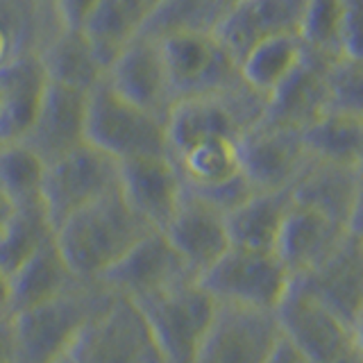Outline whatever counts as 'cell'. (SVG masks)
<instances>
[{
    "label": "cell",
    "mask_w": 363,
    "mask_h": 363,
    "mask_svg": "<svg viewBox=\"0 0 363 363\" xmlns=\"http://www.w3.org/2000/svg\"><path fill=\"white\" fill-rule=\"evenodd\" d=\"M141 313L152 343L164 363H193L216 313V302L200 286L198 277L186 279L132 302Z\"/></svg>",
    "instance_id": "obj_3"
},
{
    "label": "cell",
    "mask_w": 363,
    "mask_h": 363,
    "mask_svg": "<svg viewBox=\"0 0 363 363\" xmlns=\"http://www.w3.org/2000/svg\"><path fill=\"white\" fill-rule=\"evenodd\" d=\"M327 111H345L361 116V62L332 57L327 60Z\"/></svg>",
    "instance_id": "obj_35"
},
{
    "label": "cell",
    "mask_w": 363,
    "mask_h": 363,
    "mask_svg": "<svg viewBox=\"0 0 363 363\" xmlns=\"http://www.w3.org/2000/svg\"><path fill=\"white\" fill-rule=\"evenodd\" d=\"M304 50L306 48L298 34H279V37L264 39L255 43L238 62V77L257 96L268 98L284 82V77L300 64Z\"/></svg>",
    "instance_id": "obj_29"
},
{
    "label": "cell",
    "mask_w": 363,
    "mask_h": 363,
    "mask_svg": "<svg viewBox=\"0 0 363 363\" xmlns=\"http://www.w3.org/2000/svg\"><path fill=\"white\" fill-rule=\"evenodd\" d=\"M14 209H16V204L11 202L3 191H0V234H3V230L7 227L11 213H14Z\"/></svg>",
    "instance_id": "obj_42"
},
{
    "label": "cell",
    "mask_w": 363,
    "mask_h": 363,
    "mask_svg": "<svg viewBox=\"0 0 363 363\" xmlns=\"http://www.w3.org/2000/svg\"><path fill=\"white\" fill-rule=\"evenodd\" d=\"M111 298L113 295L96 281H77L57 298L9 315L14 363H57L66 359L79 334Z\"/></svg>",
    "instance_id": "obj_2"
},
{
    "label": "cell",
    "mask_w": 363,
    "mask_h": 363,
    "mask_svg": "<svg viewBox=\"0 0 363 363\" xmlns=\"http://www.w3.org/2000/svg\"><path fill=\"white\" fill-rule=\"evenodd\" d=\"M293 204L291 189L255 191L232 211L225 213V230L230 247L247 252L275 255L281 223Z\"/></svg>",
    "instance_id": "obj_24"
},
{
    "label": "cell",
    "mask_w": 363,
    "mask_h": 363,
    "mask_svg": "<svg viewBox=\"0 0 363 363\" xmlns=\"http://www.w3.org/2000/svg\"><path fill=\"white\" fill-rule=\"evenodd\" d=\"M57 363H75V361H73V357H71V354H68L66 359H62V361H57Z\"/></svg>",
    "instance_id": "obj_43"
},
{
    "label": "cell",
    "mask_w": 363,
    "mask_h": 363,
    "mask_svg": "<svg viewBox=\"0 0 363 363\" xmlns=\"http://www.w3.org/2000/svg\"><path fill=\"white\" fill-rule=\"evenodd\" d=\"M57 26L62 30H79L98 0H50Z\"/></svg>",
    "instance_id": "obj_37"
},
{
    "label": "cell",
    "mask_w": 363,
    "mask_h": 363,
    "mask_svg": "<svg viewBox=\"0 0 363 363\" xmlns=\"http://www.w3.org/2000/svg\"><path fill=\"white\" fill-rule=\"evenodd\" d=\"M277 336L272 311L218 304L193 363H264Z\"/></svg>",
    "instance_id": "obj_13"
},
{
    "label": "cell",
    "mask_w": 363,
    "mask_h": 363,
    "mask_svg": "<svg viewBox=\"0 0 363 363\" xmlns=\"http://www.w3.org/2000/svg\"><path fill=\"white\" fill-rule=\"evenodd\" d=\"M223 3H225L227 7H230V5H234V3H236V0H223Z\"/></svg>",
    "instance_id": "obj_44"
},
{
    "label": "cell",
    "mask_w": 363,
    "mask_h": 363,
    "mask_svg": "<svg viewBox=\"0 0 363 363\" xmlns=\"http://www.w3.org/2000/svg\"><path fill=\"white\" fill-rule=\"evenodd\" d=\"M241 175L255 191H284L300 177L309 157L295 128L261 118L236 139Z\"/></svg>",
    "instance_id": "obj_10"
},
{
    "label": "cell",
    "mask_w": 363,
    "mask_h": 363,
    "mask_svg": "<svg viewBox=\"0 0 363 363\" xmlns=\"http://www.w3.org/2000/svg\"><path fill=\"white\" fill-rule=\"evenodd\" d=\"M327 363H363V343L345 350L343 354H338L334 359H329Z\"/></svg>",
    "instance_id": "obj_41"
},
{
    "label": "cell",
    "mask_w": 363,
    "mask_h": 363,
    "mask_svg": "<svg viewBox=\"0 0 363 363\" xmlns=\"http://www.w3.org/2000/svg\"><path fill=\"white\" fill-rule=\"evenodd\" d=\"M45 79L89 94L100 79L102 66L79 30H57L37 50Z\"/></svg>",
    "instance_id": "obj_27"
},
{
    "label": "cell",
    "mask_w": 363,
    "mask_h": 363,
    "mask_svg": "<svg viewBox=\"0 0 363 363\" xmlns=\"http://www.w3.org/2000/svg\"><path fill=\"white\" fill-rule=\"evenodd\" d=\"M21 16H28L26 5L16 9L7 0L0 3V66H5L7 62L23 55H37L32 45L26 41L28 39L26 26L30 18H21Z\"/></svg>",
    "instance_id": "obj_36"
},
{
    "label": "cell",
    "mask_w": 363,
    "mask_h": 363,
    "mask_svg": "<svg viewBox=\"0 0 363 363\" xmlns=\"http://www.w3.org/2000/svg\"><path fill=\"white\" fill-rule=\"evenodd\" d=\"M45 82L37 55H23L0 66V145L26 139Z\"/></svg>",
    "instance_id": "obj_23"
},
{
    "label": "cell",
    "mask_w": 363,
    "mask_h": 363,
    "mask_svg": "<svg viewBox=\"0 0 363 363\" xmlns=\"http://www.w3.org/2000/svg\"><path fill=\"white\" fill-rule=\"evenodd\" d=\"M52 236L55 230L41 200L16 204L7 227L0 234V270L9 277Z\"/></svg>",
    "instance_id": "obj_31"
},
{
    "label": "cell",
    "mask_w": 363,
    "mask_h": 363,
    "mask_svg": "<svg viewBox=\"0 0 363 363\" xmlns=\"http://www.w3.org/2000/svg\"><path fill=\"white\" fill-rule=\"evenodd\" d=\"M102 82L125 102L157 118H166L173 105L157 39L134 37L125 43L105 68Z\"/></svg>",
    "instance_id": "obj_15"
},
{
    "label": "cell",
    "mask_w": 363,
    "mask_h": 363,
    "mask_svg": "<svg viewBox=\"0 0 363 363\" xmlns=\"http://www.w3.org/2000/svg\"><path fill=\"white\" fill-rule=\"evenodd\" d=\"M86 94L62 84L45 82L37 116L28 130L26 143L43 164H50L84 143Z\"/></svg>",
    "instance_id": "obj_19"
},
{
    "label": "cell",
    "mask_w": 363,
    "mask_h": 363,
    "mask_svg": "<svg viewBox=\"0 0 363 363\" xmlns=\"http://www.w3.org/2000/svg\"><path fill=\"white\" fill-rule=\"evenodd\" d=\"M43 173L45 164L26 143L0 145V191L14 204L39 200Z\"/></svg>",
    "instance_id": "obj_33"
},
{
    "label": "cell",
    "mask_w": 363,
    "mask_h": 363,
    "mask_svg": "<svg viewBox=\"0 0 363 363\" xmlns=\"http://www.w3.org/2000/svg\"><path fill=\"white\" fill-rule=\"evenodd\" d=\"M113 191H118V162L82 143L45 164L39 200L57 230L68 216Z\"/></svg>",
    "instance_id": "obj_6"
},
{
    "label": "cell",
    "mask_w": 363,
    "mask_h": 363,
    "mask_svg": "<svg viewBox=\"0 0 363 363\" xmlns=\"http://www.w3.org/2000/svg\"><path fill=\"white\" fill-rule=\"evenodd\" d=\"M9 318V277L0 270V320Z\"/></svg>",
    "instance_id": "obj_40"
},
{
    "label": "cell",
    "mask_w": 363,
    "mask_h": 363,
    "mask_svg": "<svg viewBox=\"0 0 363 363\" xmlns=\"http://www.w3.org/2000/svg\"><path fill=\"white\" fill-rule=\"evenodd\" d=\"M264 363H313V361L306 359L298 347L291 345L289 340L279 334L275 345L270 347L268 357L264 359Z\"/></svg>",
    "instance_id": "obj_38"
},
{
    "label": "cell",
    "mask_w": 363,
    "mask_h": 363,
    "mask_svg": "<svg viewBox=\"0 0 363 363\" xmlns=\"http://www.w3.org/2000/svg\"><path fill=\"white\" fill-rule=\"evenodd\" d=\"M162 234L196 277L213 266L230 247L225 213L186 186L175 213L170 216Z\"/></svg>",
    "instance_id": "obj_18"
},
{
    "label": "cell",
    "mask_w": 363,
    "mask_h": 363,
    "mask_svg": "<svg viewBox=\"0 0 363 363\" xmlns=\"http://www.w3.org/2000/svg\"><path fill=\"white\" fill-rule=\"evenodd\" d=\"M186 279H196L191 268L179 259L162 232H150L96 284L116 298L134 302Z\"/></svg>",
    "instance_id": "obj_14"
},
{
    "label": "cell",
    "mask_w": 363,
    "mask_h": 363,
    "mask_svg": "<svg viewBox=\"0 0 363 363\" xmlns=\"http://www.w3.org/2000/svg\"><path fill=\"white\" fill-rule=\"evenodd\" d=\"M170 98H196L241 84L238 68L211 32H173L159 37Z\"/></svg>",
    "instance_id": "obj_8"
},
{
    "label": "cell",
    "mask_w": 363,
    "mask_h": 363,
    "mask_svg": "<svg viewBox=\"0 0 363 363\" xmlns=\"http://www.w3.org/2000/svg\"><path fill=\"white\" fill-rule=\"evenodd\" d=\"M264 109L266 98L257 96L243 82L218 94L175 100L164 118L168 157L209 139L236 141L261 121Z\"/></svg>",
    "instance_id": "obj_4"
},
{
    "label": "cell",
    "mask_w": 363,
    "mask_h": 363,
    "mask_svg": "<svg viewBox=\"0 0 363 363\" xmlns=\"http://www.w3.org/2000/svg\"><path fill=\"white\" fill-rule=\"evenodd\" d=\"M347 0H304L298 37L306 50L320 57H338V32Z\"/></svg>",
    "instance_id": "obj_34"
},
{
    "label": "cell",
    "mask_w": 363,
    "mask_h": 363,
    "mask_svg": "<svg viewBox=\"0 0 363 363\" xmlns=\"http://www.w3.org/2000/svg\"><path fill=\"white\" fill-rule=\"evenodd\" d=\"M79 279L66 266L55 236L9 275V315L43 304L73 289Z\"/></svg>",
    "instance_id": "obj_26"
},
{
    "label": "cell",
    "mask_w": 363,
    "mask_h": 363,
    "mask_svg": "<svg viewBox=\"0 0 363 363\" xmlns=\"http://www.w3.org/2000/svg\"><path fill=\"white\" fill-rule=\"evenodd\" d=\"M350 230H359V227H343L306 204L293 202L281 223L275 257L286 268L291 279L300 277L320 264L327 255H332Z\"/></svg>",
    "instance_id": "obj_20"
},
{
    "label": "cell",
    "mask_w": 363,
    "mask_h": 363,
    "mask_svg": "<svg viewBox=\"0 0 363 363\" xmlns=\"http://www.w3.org/2000/svg\"><path fill=\"white\" fill-rule=\"evenodd\" d=\"M84 143L118 164L139 157H168L164 118L125 102L102 79L86 94Z\"/></svg>",
    "instance_id": "obj_5"
},
{
    "label": "cell",
    "mask_w": 363,
    "mask_h": 363,
    "mask_svg": "<svg viewBox=\"0 0 363 363\" xmlns=\"http://www.w3.org/2000/svg\"><path fill=\"white\" fill-rule=\"evenodd\" d=\"M198 281L218 304L275 311L291 286V275L275 255L227 247Z\"/></svg>",
    "instance_id": "obj_7"
},
{
    "label": "cell",
    "mask_w": 363,
    "mask_h": 363,
    "mask_svg": "<svg viewBox=\"0 0 363 363\" xmlns=\"http://www.w3.org/2000/svg\"><path fill=\"white\" fill-rule=\"evenodd\" d=\"M157 3L159 0H98L94 5L79 32L91 45L102 71L123 50V45L141 32Z\"/></svg>",
    "instance_id": "obj_25"
},
{
    "label": "cell",
    "mask_w": 363,
    "mask_h": 363,
    "mask_svg": "<svg viewBox=\"0 0 363 363\" xmlns=\"http://www.w3.org/2000/svg\"><path fill=\"white\" fill-rule=\"evenodd\" d=\"M304 0H236L216 23L211 37L238 66L255 43L298 34Z\"/></svg>",
    "instance_id": "obj_17"
},
{
    "label": "cell",
    "mask_w": 363,
    "mask_h": 363,
    "mask_svg": "<svg viewBox=\"0 0 363 363\" xmlns=\"http://www.w3.org/2000/svg\"><path fill=\"white\" fill-rule=\"evenodd\" d=\"M298 284L338 315L345 325L361 332L363 320V241L361 227L350 230L332 255H327L320 264L306 270L304 275L293 277Z\"/></svg>",
    "instance_id": "obj_12"
},
{
    "label": "cell",
    "mask_w": 363,
    "mask_h": 363,
    "mask_svg": "<svg viewBox=\"0 0 363 363\" xmlns=\"http://www.w3.org/2000/svg\"><path fill=\"white\" fill-rule=\"evenodd\" d=\"M71 357L75 363H164L141 313L116 295L79 334Z\"/></svg>",
    "instance_id": "obj_9"
},
{
    "label": "cell",
    "mask_w": 363,
    "mask_h": 363,
    "mask_svg": "<svg viewBox=\"0 0 363 363\" xmlns=\"http://www.w3.org/2000/svg\"><path fill=\"white\" fill-rule=\"evenodd\" d=\"M279 334L313 363H327L345 350L361 345V332L345 325L309 293L293 284L275 306Z\"/></svg>",
    "instance_id": "obj_11"
},
{
    "label": "cell",
    "mask_w": 363,
    "mask_h": 363,
    "mask_svg": "<svg viewBox=\"0 0 363 363\" xmlns=\"http://www.w3.org/2000/svg\"><path fill=\"white\" fill-rule=\"evenodd\" d=\"M173 159L184 184L193 191H207L241 177L236 141L232 139H209L186 147Z\"/></svg>",
    "instance_id": "obj_30"
},
{
    "label": "cell",
    "mask_w": 363,
    "mask_h": 363,
    "mask_svg": "<svg viewBox=\"0 0 363 363\" xmlns=\"http://www.w3.org/2000/svg\"><path fill=\"white\" fill-rule=\"evenodd\" d=\"M225 11L223 0H159L136 37L159 39L173 32H211Z\"/></svg>",
    "instance_id": "obj_32"
},
{
    "label": "cell",
    "mask_w": 363,
    "mask_h": 363,
    "mask_svg": "<svg viewBox=\"0 0 363 363\" xmlns=\"http://www.w3.org/2000/svg\"><path fill=\"white\" fill-rule=\"evenodd\" d=\"M309 162L361 168L363 118L345 111H325L300 130Z\"/></svg>",
    "instance_id": "obj_28"
},
{
    "label": "cell",
    "mask_w": 363,
    "mask_h": 363,
    "mask_svg": "<svg viewBox=\"0 0 363 363\" xmlns=\"http://www.w3.org/2000/svg\"><path fill=\"white\" fill-rule=\"evenodd\" d=\"M291 198L343 227H361V168L306 162Z\"/></svg>",
    "instance_id": "obj_22"
},
{
    "label": "cell",
    "mask_w": 363,
    "mask_h": 363,
    "mask_svg": "<svg viewBox=\"0 0 363 363\" xmlns=\"http://www.w3.org/2000/svg\"><path fill=\"white\" fill-rule=\"evenodd\" d=\"M329 109L327 57L304 50V57L284 82L266 98L264 121L302 130Z\"/></svg>",
    "instance_id": "obj_21"
},
{
    "label": "cell",
    "mask_w": 363,
    "mask_h": 363,
    "mask_svg": "<svg viewBox=\"0 0 363 363\" xmlns=\"http://www.w3.org/2000/svg\"><path fill=\"white\" fill-rule=\"evenodd\" d=\"M0 363H14V338L9 318L0 320Z\"/></svg>",
    "instance_id": "obj_39"
},
{
    "label": "cell",
    "mask_w": 363,
    "mask_h": 363,
    "mask_svg": "<svg viewBox=\"0 0 363 363\" xmlns=\"http://www.w3.org/2000/svg\"><path fill=\"white\" fill-rule=\"evenodd\" d=\"M150 232L113 191L68 216L55 230V243L79 281H98Z\"/></svg>",
    "instance_id": "obj_1"
},
{
    "label": "cell",
    "mask_w": 363,
    "mask_h": 363,
    "mask_svg": "<svg viewBox=\"0 0 363 363\" xmlns=\"http://www.w3.org/2000/svg\"><path fill=\"white\" fill-rule=\"evenodd\" d=\"M118 191L150 230L162 232L184 196V179L170 157H139L118 164Z\"/></svg>",
    "instance_id": "obj_16"
}]
</instances>
